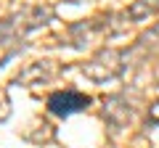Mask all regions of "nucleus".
<instances>
[{"label": "nucleus", "instance_id": "nucleus-1", "mask_svg": "<svg viewBox=\"0 0 159 148\" xmlns=\"http://www.w3.org/2000/svg\"><path fill=\"white\" fill-rule=\"evenodd\" d=\"M88 103H90V98L80 95V93H53L48 98V111L56 116H69L74 111H82Z\"/></svg>", "mask_w": 159, "mask_h": 148}]
</instances>
